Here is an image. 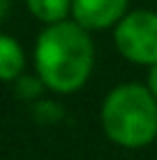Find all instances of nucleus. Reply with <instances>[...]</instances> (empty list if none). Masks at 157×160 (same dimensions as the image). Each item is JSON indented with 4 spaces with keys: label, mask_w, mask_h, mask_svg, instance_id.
Returning <instances> with one entry per match:
<instances>
[{
    "label": "nucleus",
    "mask_w": 157,
    "mask_h": 160,
    "mask_svg": "<svg viewBox=\"0 0 157 160\" xmlns=\"http://www.w3.org/2000/svg\"><path fill=\"white\" fill-rule=\"evenodd\" d=\"M93 32L65 19L44 26L32 47V68L56 95H74L90 81L95 70Z\"/></svg>",
    "instance_id": "1"
},
{
    "label": "nucleus",
    "mask_w": 157,
    "mask_h": 160,
    "mask_svg": "<svg viewBox=\"0 0 157 160\" xmlns=\"http://www.w3.org/2000/svg\"><path fill=\"white\" fill-rule=\"evenodd\" d=\"M99 123L111 144L139 151L157 139V100L141 81H122L104 95Z\"/></svg>",
    "instance_id": "2"
},
{
    "label": "nucleus",
    "mask_w": 157,
    "mask_h": 160,
    "mask_svg": "<svg viewBox=\"0 0 157 160\" xmlns=\"http://www.w3.org/2000/svg\"><path fill=\"white\" fill-rule=\"evenodd\" d=\"M118 53L134 65L148 70L157 63V12L148 7H136L118 21L111 30Z\"/></svg>",
    "instance_id": "3"
},
{
    "label": "nucleus",
    "mask_w": 157,
    "mask_h": 160,
    "mask_svg": "<svg viewBox=\"0 0 157 160\" xmlns=\"http://www.w3.org/2000/svg\"><path fill=\"white\" fill-rule=\"evenodd\" d=\"M129 12V0H72V16L88 32L113 30Z\"/></svg>",
    "instance_id": "4"
},
{
    "label": "nucleus",
    "mask_w": 157,
    "mask_h": 160,
    "mask_svg": "<svg viewBox=\"0 0 157 160\" xmlns=\"http://www.w3.org/2000/svg\"><path fill=\"white\" fill-rule=\"evenodd\" d=\"M25 63H28V58H25L21 42L14 35L0 30V81L14 84L25 72Z\"/></svg>",
    "instance_id": "5"
},
{
    "label": "nucleus",
    "mask_w": 157,
    "mask_h": 160,
    "mask_svg": "<svg viewBox=\"0 0 157 160\" xmlns=\"http://www.w3.org/2000/svg\"><path fill=\"white\" fill-rule=\"evenodd\" d=\"M25 7L42 26H51L72 16V0H25Z\"/></svg>",
    "instance_id": "6"
},
{
    "label": "nucleus",
    "mask_w": 157,
    "mask_h": 160,
    "mask_svg": "<svg viewBox=\"0 0 157 160\" xmlns=\"http://www.w3.org/2000/svg\"><path fill=\"white\" fill-rule=\"evenodd\" d=\"M44 91H46V86L37 74L23 72L14 81V93H16V98H21V100H28V102L30 100H39Z\"/></svg>",
    "instance_id": "7"
},
{
    "label": "nucleus",
    "mask_w": 157,
    "mask_h": 160,
    "mask_svg": "<svg viewBox=\"0 0 157 160\" xmlns=\"http://www.w3.org/2000/svg\"><path fill=\"white\" fill-rule=\"evenodd\" d=\"M143 84H145V88L150 91V95H153L155 100H157V63L148 68V72H145V81H143Z\"/></svg>",
    "instance_id": "8"
},
{
    "label": "nucleus",
    "mask_w": 157,
    "mask_h": 160,
    "mask_svg": "<svg viewBox=\"0 0 157 160\" xmlns=\"http://www.w3.org/2000/svg\"><path fill=\"white\" fill-rule=\"evenodd\" d=\"M9 9H12V0H0V23L9 16Z\"/></svg>",
    "instance_id": "9"
}]
</instances>
